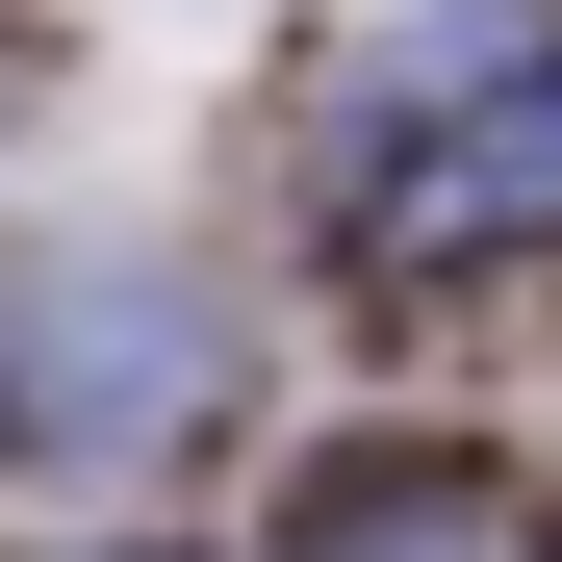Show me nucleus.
<instances>
[{"mask_svg": "<svg viewBox=\"0 0 562 562\" xmlns=\"http://www.w3.org/2000/svg\"><path fill=\"white\" fill-rule=\"evenodd\" d=\"M358 231H384L409 281L562 256V26H435L409 52V128L358 154Z\"/></svg>", "mask_w": 562, "mask_h": 562, "instance_id": "nucleus-1", "label": "nucleus"}, {"mask_svg": "<svg viewBox=\"0 0 562 562\" xmlns=\"http://www.w3.org/2000/svg\"><path fill=\"white\" fill-rule=\"evenodd\" d=\"M231 384V333H205V281H128V256H52L26 307H0V409H26L52 460H128Z\"/></svg>", "mask_w": 562, "mask_h": 562, "instance_id": "nucleus-2", "label": "nucleus"}, {"mask_svg": "<svg viewBox=\"0 0 562 562\" xmlns=\"http://www.w3.org/2000/svg\"><path fill=\"white\" fill-rule=\"evenodd\" d=\"M307 562H512V537L460 512V486H333V512H307Z\"/></svg>", "mask_w": 562, "mask_h": 562, "instance_id": "nucleus-3", "label": "nucleus"}, {"mask_svg": "<svg viewBox=\"0 0 562 562\" xmlns=\"http://www.w3.org/2000/svg\"><path fill=\"white\" fill-rule=\"evenodd\" d=\"M103 562H154V537H103Z\"/></svg>", "mask_w": 562, "mask_h": 562, "instance_id": "nucleus-4", "label": "nucleus"}]
</instances>
